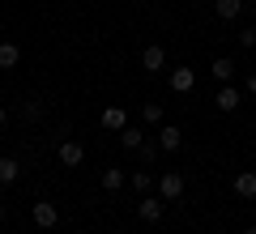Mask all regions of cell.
<instances>
[{"label":"cell","mask_w":256,"mask_h":234,"mask_svg":"<svg viewBox=\"0 0 256 234\" xmlns=\"http://www.w3.org/2000/svg\"><path fill=\"white\" fill-rule=\"evenodd\" d=\"M158 196H162L166 205L180 200V196H184V175H180V171H162V175H158Z\"/></svg>","instance_id":"1"},{"label":"cell","mask_w":256,"mask_h":234,"mask_svg":"<svg viewBox=\"0 0 256 234\" xmlns=\"http://www.w3.org/2000/svg\"><path fill=\"white\" fill-rule=\"evenodd\" d=\"M30 217H34L38 230H56V222H60V209H56L52 200H38V205L30 209Z\"/></svg>","instance_id":"2"},{"label":"cell","mask_w":256,"mask_h":234,"mask_svg":"<svg viewBox=\"0 0 256 234\" xmlns=\"http://www.w3.org/2000/svg\"><path fill=\"white\" fill-rule=\"evenodd\" d=\"M162 213H166V200L162 196H141V205H137L141 222H162Z\"/></svg>","instance_id":"3"},{"label":"cell","mask_w":256,"mask_h":234,"mask_svg":"<svg viewBox=\"0 0 256 234\" xmlns=\"http://www.w3.org/2000/svg\"><path fill=\"white\" fill-rule=\"evenodd\" d=\"M239 102H244V94H239L235 85H222V90L214 94V107H218L222 115H230V111H239Z\"/></svg>","instance_id":"4"},{"label":"cell","mask_w":256,"mask_h":234,"mask_svg":"<svg viewBox=\"0 0 256 234\" xmlns=\"http://www.w3.org/2000/svg\"><path fill=\"white\" fill-rule=\"evenodd\" d=\"M98 124L107 128V132H124V128H128V111H124V107H107V111L98 115Z\"/></svg>","instance_id":"5"},{"label":"cell","mask_w":256,"mask_h":234,"mask_svg":"<svg viewBox=\"0 0 256 234\" xmlns=\"http://www.w3.org/2000/svg\"><path fill=\"white\" fill-rule=\"evenodd\" d=\"M60 162L64 166H82L86 162V145L82 141H60Z\"/></svg>","instance_id":"6"},{"label":"cell","mask_w":256,"mask_h":234,"mask_svg":"<svg viewBox=\"0 0 256 234\" xmlns=\"http://www.w3.org/2000/svg\"><path fill=\"white\" fill-rule=\"evenodd\" d=\"M158 145H162V153H175L184 145V132L175 124H162V128H158Z\"/></svg>","instance_id":"7"},{"label":"cell","mask_w":256,"mask_h":234,"mask_svg":"<svg viewBox=\"0 0 256 234\" xmlns=\"http://www.w3.org/2000/svg\"><path fill=\"white\" fill-rule=\"evenodd\" d=\"M162 64H166V51H162L158 43H150L146 51H141V68H146V72H158Z\"/></svg>","instance_id":"8"},{"label":"cell","mask_w":256,"mask_h":234,"mask_svg":"<svg viewBox=\"0 0 256 234\" xmlns=\"http://www.w3.org/2000/svg\"><path fill=\"white\" fill-rule=\"evenodd\" d=\"M192 85H196V72L192 68H175L171 72V90L175 94H192Z\"/></svg>","instance_id":"9"},{"label":"cell","mask_w":256,"mask_h":234,"mask_svg":"<svg viewBox=\"0 0 256 234\" xmlns=\"http://www.w3.org/2000/svg\"><path fill=\"white\" fill-rule=\"evenodd\" d=\"M235 196L256 200V175H252V171H239V175H235Z\"/></svg>","instance_id":"10"},{"label":"cell","mask_w":256,"mask_h":234,"mask_svg":"<svg viewBox=\"0 0 256 234\" xmlns=\"http://www.w3.org/2000/svg\"><path fill=\"white\" fill-rule=\"evenodd\" d=\"M214 13H218L222 21H235L239 13H244V0H214Z\"/></svg>","instance_id":"11"},{"label":"cell","mask_w":256,"mask_h":234,"mask_svg":"<svg viewBox=\"0 0 256 234\" xmlns=\"http://www.w3.org/2000/svg\"><path fill=\"white\" fill-rule=\"evenodd\" d=\"M116 136H120V145H124V149H132V153L146 145V132H141V128H132V124H128L124 132H116Z\"/></svg>","instance_id":"12"},{"label":"cell","mask_w":256,"mask_h":234,"mask_svg":"<svg viewBox=\"0 0 256 234\" xmlns=\"http://www.w3.org/2000/svg\"><path fill=\"white\" fill-rule=\"evenodd\" d=\"M124 183H128L124 171H116V166H107V171H102V188H107V192H120Z\"/></svg>","instance_id":"13"},{"label":"cell","mask_w":256,"mask_h":234,"mask_svg":"<svg viewBox=\"0 0 256 234\" xmlns=\"http://www.w3.org/2000/svg\"><path fill=\"white\" fill-rule=\"evenodd\" d=\"M22 60V47L18 43H0V68H13Z\"/></svg>","instance_id":"14"},{"label":"cell","mask_w":256,"mask_h":234,"mask_svg":"<svg viewBox=\"0 0 256 234\" xmlns=\"http://www.w3.org/2000/svg\"><path fill=\"white\" fill-rule=\"evenodd\" d=\"M214 77H218L222 85H230V77H235V64H230L226 55H218V60H214Z\"/></svg>","instance_id":"15"},{"label":"cell","mask_w":256,"mask_h":234,"mask_svg":"<svg viewBox=\"0 0 256 234\" xmlns=\"http://www.w3.org/2000/svg\"><path fill=\"white\" fill-rule=\"evenodd\" d=\"M22 175V166H18V158H0V183H13Z\"/></svg>","instance_id":"16"},{"label":"cell","mask_w":256,"mask_h":234,"mask_svg":"<svg viewBox=\"0 0 256 234\" xmlns=\"http://www.w3.org/2000/svg\"><path fill=\"white\" fill-rule=\"evenodd\" d=\"M128 183H132V188H137L141 196H146V192H150V183H154V175H150L146 166H141V171H132V175H128Z\"/></svg>","instance_id":"17"},{"label":"cell","mask_w":256,"mask_h":234,"mask_svg":"<svg viewBox=\"0 0 256 234\" xmlns=\"http://www.w3.org/2000/svg\"><path fill=\"white\" fill-rule=\"evenodd\" d=\"M137 153H141V162L150 166V162H158V153H162V145H158V141H146V145H141Z\"/></svg>","instance_id":"18"},{"label":"cell","mask_w":256,"mask_h":234,"mask_svg":"<svg viewBox=\"0 0 256 234\" xmlns=\"http://www.w3.org/2000/svg\"><path fill=\"white\" fill-rule=\"evenodd\" d=\"M141 115H146V124H162V107H158V102H146Z\"/></svg>","instance_id":"19"},{"label":"cell","mask_w":256,"mask_h":234,"mask_svg":"<svg viewBox=\"0 0 256 234\" xmlns=\"http://www.w3.org/2000/svg\"><path fill=\"white\" fill-rule=\"evenodd\" d=\"M26 119H43V102H38V98L26 102Z\"/></svg>","instance_id":"20"},{"label":"cell","mask_w":256,"mask_h":234,"mask_svg":"<svg viewBox=\"0 0 256 234\" xmlns=\"http://www.w3.org/2000/svg\"><path fill=\"white\" fill-rule=\"evenodd\" d=\"M239 47H244V51H248V47H256V30H244V34H239Z\"/></svg>","instance_id":"21"},{"label":"cell","mask_w":256,"mask_h":234,"mask_svg":"<svg viewBox=\"0 0 256 234\" xmlns=\"http://www.w3.org/2000/svg\"><path fill=\"white\" fill-rule=\"evenodd\" d=\"M248 94H256V72H248Z\"/></svg>","instance_id":"22"},{"label":"cell","mask_w":256,"mask_h":234,"mask_svg":"<svg viewBox=\"0 0 256 234\" xmlns=\"http://www.w3.org/2000/svg\"><path fill=\"white\" fill-rule=\"evenodd\" d=\"M248 234H256V226H248Z\"/></svg>","instance_id":"23"},{"label":"cell","mask_w":256,"mask_h":234,"mask_svg":"<svg viewBox=\"0 0 256 234\" xmlns=\"http://www.w3.org/2000/svg\"><path fill=\"white\" fill-rule=\"evenodd\" d=\"M0 124H4V111H0Z\"/></svg>","instance_id":"24"}]
</instances>
